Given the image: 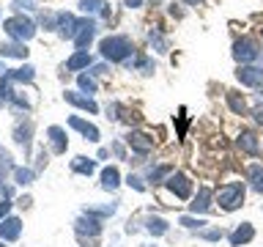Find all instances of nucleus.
Instances as JSON below:
<instances>
[{"mask_svg": "<svg viewBox=\"0 0 263 247\" xmlns=\"http://www.w3.org/2000/svg\"><path fill=\"white\" fill-rule=\"evenodd\" d=\"M102 55L107 58V61H126V58L132 55V39L129 36H107L102 39Z\"/></svg>", "mask_w": 263, "mask_h": 247, "instance_id": "nucleus-1", "label": "nucleus"}, {"mask_svg": "<svg viewBox=\"0 0 263 247\" xmlns=\"http://www.w3.org/2000/svg\"><path fill=\"white\" fill-rule=\"evenodd\" d=\"M217 201L225 211H236L244 203V184L241 181H230V184L217 189Z\"/></svg>", "mask_w": 263, "mask_h": 247, "instance_id": "nucleus-2", "label": "nucleus"}, {"mask_svg": "<svg viewBox=\"0 0 263 247\" xmlns=\"http://www.w3.org/2000/svg\"><path fill=\"white\" fill-rule=\"evenodd\" d=\"M3 30H6L11 39L20 41V44H22V41H28V39L36 36V25H33V22L28 20V16H11V20H6Z\"/></svg>", "mask_w": 263, "mask_h": 247, "instance_id": "nucleus-3", "label": "nucleus"}, {"mask_svg": "<svg viewBox=\"0 0 263 247\" xmlns=\"http://www.w3.org/2000/svg\"><path fill=\"white\" fill-rule=\"evenodd\" d=\"M164 184H167V189L176 198H181V201H186V198L192 195V179H189L186 173H170Z\"/></svg>", "mask_w": 263, "mask_h": 247, "instance_id": "nucleus-4", "label": "nucleus"}, {"mask_svg": "<svg viewBox=\"0 0 263 247\" xmlns=\"http://www.w3.org/2000/svg\"><path fill=\"white\" fill-rule=\"evenodd\" d=\"M96 36V22L93 20H77V30H74V44H77L80 52H85V47L93 41Z\"/></svg>", "mask_w": 263, "mask_h": 247, "instance_id": "nucleus-5", "label": "nucleus"}, {"mask_svg": "<svg viewBox=\"0 0 263 247\" xmlns=\"http://www.w3.org/2000/svg\"><path fill=\"white\" fill-rule=\"evenodd\" d=\"M260 55V49H258V44H255V41L252 39H238L236 41V44H233V58H236V61L238 63H250V61H255V58H258Z\"/></svg>", "mask_w": 263, "mask_h": 247, "instance_id": "nucleus-6", "label": "nucleus"}, {"mask_svg": "<svg viewBox=\"0 0 263 247\" xmlns=\"http://www.w3.org/2000/svg\"><path fill=\"white\" fill-rule=\"evenodd\" d=\"M236 77H238L241 85H250V88H260L263 85V69H260V66H250V63L238 66Z\"/></svg>", "mask_w": 263, "mask_h": 247, "instance_id": "nucleus-7", "label": "nucleus"}, {"mask_svg": "<svg viewBox=\"0 0 263 247\" xmlns=\"http://www.w3.org/2000/svg\"><path fill=\"white\" fill-rule=\"evenodd\" d=\"M85 234L93 239V242H96V236L102 234V222H99L93 214H88V211L77 220V236H80V239H85Z\"/></svg>", "mask_w": 263, "mask_h": 247, "instance_id": "nucleus-8", "label": "nucleus"}, {"mask_svg": "<svg viewBox=\"0 0 263 247\" xmlns=\"http://www.w3.org/2000/svg\"><path fill=\"white\" fill-rule=\"evenodd\" d=\"M22 234V220L20 217H8L0 222V239H6V242H14V239H20Z\"/></svg>", "mask_w": 263, "mask_h": 247, "instance_id": "nucleus-9", "label": "nucleus"}, {"mask_svg": "<svg viewBox=\"0 0 263 247\" xmlns=\"http://www.w3.org/2000/svg\"><path fill=\"white\" fill-rule=\"evenodd\" d=\"M126 143L135 148L137 154H148V151L154 148V137L143 135V132H129V135H126Z\"/></svg>", "mask_w": 263, "mask_h": 247, "instance_id": "nucleus-10", "label": "nucleus"}, {"mask_svg": "<svg viewBox=\"0 0 263 247\" xmlns=\"http://www.w3.org/2000/svg\"><path fill=\"white\" fill-rule=\"evenodd\" d=\"M252 236H255V228L250 225V222H241V225H238L233 234H230V244H233V247H241V244L250 242Z\"/></svg>", "mask_w": 263, "mask_h": 247, "instance_id": "nucleus-11", "label": "nucleus"}, {"mask_svg": "<svg viewBox=\"0 0 263 247\" xmlns=\"http://www.w3.org/2000/svg\"><path fill=\"white\" fill-rule=\"evenodd\" d=\"M69 127H74V129H77V132H82V135H85L88 140H93V143H96V140H99V129L93 127V123L82 121L80 115H71V118H69Z\"/></svg>", "mask_w": 263, "mask_h": 247, "instance_id": "nucleus-12", "label": "nucleus"}, {"mask_svg": "<svg viewBox=\"0 0 263 247\" xmlns=\"http://www.w3.org/2000/svg\"><path fill=\"white\" fill-rule=\"evenodd\" d=\"M66 102H69V104H77V107H82V110H88V113H96V110H99L93 99H90V96H82V94H77V91H66Z\"/></svg>", "mask_w": 263, "mask_h": 247, "instance_id": "nucleus-13", "label": "nucleus"}, {"mask_svg": "<svg viewBox=\"0 0 263 247\" xmlns=\"http://www.w3.org/2000/svg\"><path fill=\"white\" fill-rule=\"evenodd\" d=\"M49 143H52V151L55 154H63L66 151V146H69V140H66V132L61 127H49Z\"/></svg>", "mask_w": 263, "mask_h": 247, "instance_id": "nucleus-14", "label": "nucleus"}, {"mask_svg": "<svg viewBox=\"0 0 263 247\" xmlns=\"http://www.w3.org/2000/svg\"><path fill=\"white\" fill-rule=\"evenodd\" d=\"M80 11L99 14V16H110V6H107L104 0H82V3H80Z\"/></svg>", "mask_w": 263, "mask_h": 247, "instance_id": "nucleus-15", "label": "nucleus"}, {"mask_svg": "<svg viewBox=\"0 0 263 247\" xmlns=\"http://www.w3.org/2000/svg\"><path fill=\"white\" fill-rule=\"evenodd\" d=\"M209 209H211V189L209 187H200V189H197V198L192 201V211L205 214Z\"/></svg>", "mask_w": 263, "mask_h": 247, "instance_id": "nucleus-16", "label": "nucleus"}, {"mask_svg": "<svg viewBox=\"0 0 263 247\" xmlns=\"http://www.w3.org/2000/svg\"><path fill=\"white\" fill-rule=\"evenodd\" d=\"M238 148H241V151H247V154H258V137L252 135V132H241V135H238Z\"/></svg>", "mask_w": 263, "mask_h": 247, "instance_id": "nucleus-17", "label": "nucleus"}, {"mask_svg": "<svg viewBox=\"0 0 263 247\" xmlns=\"http://www.w3.org/2000/svg\"><path fill=\"white\" fill-rule=\"evenodd\" d=\"M88 66H90V55H88V52H74L69 61H66V69H69V72L88 69Z\"/></svg>", "mask_w": 263, "mask_h": 247, "instance_id": "nucleus-18", "label": "nucleus"}, {"mask_svg": "<svg viewBox=\"0 0 263 247\" xmlns=\"http://www.w3.org/2000/svg\"><path fill=\"white\" fill-rule=\"evenodd\" d=\"M247 176H250L255 192H263V165H250V168H247Z\"/></svg>", "mask_w": 263, "mask_h": 247, "instance_id": "nucleus-19", "label": "nucleus"}, {"mask_svg": "<svg viewBox=\"0 0 263 247\" xmlns=\"http://www.w3.org/2000/svg\"><path fill=\"white\" fill-rule=\"evenodd\" d=\"M30 129H33V127H30V121H25L22 127H16V129H14V140H16V143H20L22 148H28V146H30Z\"/></svg>", "mask_w": 263, "mask_h": 247, "instance_id": "nucleus-20", "label": "nucleus"}, {"mask_svg": "<svg viewBox=\"0 0 263 247\" xmlns=\"http://www.w3.org/2000/svg\"><path fill=\"white\" fill-rule=\"evenodd\" d=\"M121 181H118V168H104L102 170V187L104 189H115Z\"/></svg>", "mask_w": 263, "mask_h": 247, "instance_id": "nucleus-21", "label": "nucleus"}, {"mask_svg": "<svg viewBox=\"0 0 263 247\" xmlns=\"http://www.w3.org/2000/svg\"><path fill=\"white\" fill-rule=\"evenodd\" d=\"M0 55H6V58H28V49H25V44H3L0 47Z\"/></svg>", "mask_w": 263, "mask_h": 247, "instance_id": "nucleus-22", "label": "nucleus"}, {"mask_svg": "<svg viewBox=\"0 0 263 247\" xmlns=\"http://www.w3.org/2000/svg\"><path fill=\"white\" fill-rule=\"evenodd\" d=\"M145 228L151 231L154 236H162V234H167V222H164L162 217H148V220H145Z\"/></svg>", "mask_w": 263, "mask_h": 247, "instance_id": "nucleus-23", "label": "nucleus"}, {"mask_svg": "<svg viewBox=\"0 0 263 247\" xmlns=\"http://www.w3.org/2000/svg\"><path fill=\"white\" fill-rule=\"evenodd\" d=\"M71 170H77V173H85V176H90V173L96 170V165L90 162V160H85V156H77V160L71 162Z\"/></svg>", "mask_w": 263, "mask_h": 247, "instance_id": "nucleus-24", "label": "nucleus"}, {"mask_svg": "<svg viewBox=\"0 0 263 247\" xmlns=\"http://www.w3.org/2000/svg\"><path fill=\"white\" fill-rule=\"evenodd\" d=\"M132 66H135V69H140L143 74H151V72H154V63L148 61L145 55H135V58H132Z\"/></svg>", "mask_w": 263, "mask_h": 247, "instance_id": "nucleus-25", "label": "nucleus"}, {"mask_svg": "<svg viewBox=\"0 0 263 247\" xmlns=\"http://www.w3.org/2000/svg\"><path fill=\"white\" fill-rule=\"evenodd\" d=\"M148 39H151V44L156 47V52H167V39H164L159 30H151V33H148Z\"/></svg>", "mask_w": 263, "mask_h": 247, "instance_id": "nucleus-26", "label": "nucleus"}, {"mask_svg": "<svg viewBox=\"0 0 263 247\" xmlns=\"http://www.w3.org/2000/svg\"><path fill=\"white\" fill-rule=\"evenodd\" d=\"M228 104H230V110L241 115L247 110V102H244V96H238V94H228Z\"/></svg>", "mask_w": 263, "mask_h": 247, "instance_id": "nucleus-27", "label": "nucleus"}, {"mask_svg": "<svg viewBox=\"0 0 263 247\" xmlns=\"http://www.w3.org/2000/svg\"><path fill=\"white\" fill-rule=\"evenodd\" d=\"M8 77H11V80H20V82H30V80H33V69H30V66H22V69L8 72Z\"/></svg>", "mask_w": 263, "mask_h": 247, "instance_id": "nucleus-28", "label": "nucleus"}, {"mask_svg": "<svg viewBox=\"0 0 263 247\" xmlns=\"http://www.w3.org/2000/svg\"><path fill=\"white\" fill-rule=\"evenodd\" d=\"M80 88H82V91H88V96H90V94H96V80H93V77H88V74H80Z\"/></svg>", "mask_w": 263, "mask_h": 247, "instance_id": "nucleus-29", "label": "nucleus"}, {"mask_svg": "<svg viewBox=\"0 0 263 247\" xmlns=\"http://www.w3.org/2000/svg\"><path fill=\"white\" fill-rule=\"evenodd\" d=\"M14 179H16V184H30L33 170H28V168H16V170H14Z\"/></svg>", "mask_w": 263, "mask_h": 247, "instance_id": "nucleus-30", "label": "nucleus"}, {"mask_svg": "<svg viewBox=\"0 0 263 247\" xmlns=\"http://www.w3.org/2000/svg\"><path fill=\"white\" fill-rule=\"evenodd\" d=\"M164 176H170V165H159V168H151V181H162Z\"/></svg>", "mask_w": 263, "mask_h": 247, "instance_id": "nucleus-31", "label": "nucleus"}, {"mask_svg": "<svg viewBox=\"0 0 263 247\" xmlns=\"http://www.w3.org/2000/svg\"><path fill=\"white\" fill-rule=\"evenodd\" d=\"M181 225H186V228H200L205 225L203 220H195V217H181Z\"/></svg>", "mask_w": 263, "mask_h": 247, "instance_id": "nucleus-32", "label": "nucleus"}, {"mask_svg": "<svg viewBox=\"0 0 263 247\" xmlns=\"http://www.w3.org/2000/svg\"><path fill=\"white\" fill-rule=\"evenodd\" d=\"M200 236H203V239H211V242H217V239H222V231H203Z\"/></svg>", "mask_w": 263, "mask_h": 247, "instance_id": "nucleus-33", "label": "nucleus"}, {"mask_svg": "<svg viewBox=\"0 0 263 247\" xmlns=\"http://www.w3.org/2000/svg\"><path fill=\"white\" fill-rule=\"evenodd\" d=\"M126 181H129V187H135V189H140V192H143V189H145V184H143V181H140L137 176H129Z\"/></svg>", "mask_w": 263, "mask_h": 247, "instance_id": "nucleus-34", "label": "nucleus"}, {"mask_svg": "<svg viewBox=\"0 0 263 247\" xmlns=\"http://www.w3.org/2000/svg\"><path fill=\"white\" fill-rule=\"evenodd\" d=\"M184 127H186V118H184V110H181V115H178V135L184 137Z\"/></svg>", "mask_w": 263, "mask_h": 247, "instance_id": "nucleus-35", "label": "nucleus"}, {"mask_svg": "<svg viewBox=\"0 0 263 247\" xmlns=\"http://www.w3.org/2000/svg\"><path fill=\"white\" fill-rule=\"evenodd\" d=\"M8 209H11V201H0V217H6Z\"/></svg>", "mask_w": 263, "mask_h": 247, "instance_id": "nucleus-36", "label": "nucleus"}, {"mask_svg": "<svg viewBox=\"0 0 263 247\" xmlns=\"http://www.w3.org/2000/svg\"><path fill=\"white\" fill-rule=\"evenodd\" d=\"M255 121L263 123V104H260V107H255Z\"/></svg>", "mask_w": 263, "mask_h": 247, "instance_id": "nucleus-37", "label": "nucleus"}, {"mask_svg": "<svg viewBox=\"0 0 263 247\" xmlns=\"http://www.w3.org/2000/svg\"><path fill=\"white\" fill-rule=\"evenodd\" d=\"M123 3H126L129 8H140V6H143V0H123Z\"/></svg>", "mask_w": 263, "mask_h": 247, "instance_id": "nucleus-38", "label": "nucleus"}, {"mask_svg": "<svg viewBox=\"0 0 263 247\" xmlns=\"http://www.w3.org/2000/svg\"><path fill=\"white\" fill-rule=\"evenodd\" d=\"M197 3H203V0H186V6H197Z\"/></svg>", "mask_w": 263, "mask_h": 247, "instance_id": "nucleus-39", "label": "nucleus"}, {"mask_svg": "<svg viewBox=\"0 0 263 247\" xmlns=\"http://www.w3.org/2000/svg\"><path fill=\"white\" fill-rule=\"evenodd\" d=\"M0 72H8V69H6V66H3V63H0Z\"/></svg>", "mask_w": 263, "mask_h": 247, "instance_id": "nucleus-40", "label": "nucleus"}, {"mask_svg": "<svg viewBox=\"0 0 263 247\" xmlns=\"http://www.w3.org/2000/svg\"><path fill=\"white\" fill-rule=\"evenodd\" d=\"M0 247H6V244H3V242H0Z\"/></svg>", "mask_w": 263, "mask_h": 247, "instance_id": "nucleus-41", "label": "nucleus"}]
</instances>
